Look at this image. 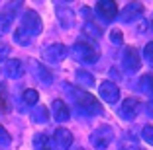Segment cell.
I'll return each mask as SVG.
<instances>
[{"label":"cell","mask_w":153,"mask_h":150,"mask_svg":"<svg viewBox=\"0 0 153 150\" xmlns=\"http://www.w3.org/2000/svg\"><path fill=\"white\" fill-rule=\"evenodd\" d=\"M71 94H73V97H75L76 105L81 107V109H85L88 115H100L102 113V103H100L92 94L86 92V90H81V88H76V86H73Z\"/></svg>","instance_id":"obj_1"},{"label":"cell","mask_w":153,"mask_h":150,"mask_svg":"<svg viewBox=\"0 0 153 150\" xmlns=\"http://www.w3.org/2000/svg\"><path fill=\"white\" fill-rule=\"evenodd\" d=\"M20 29H24L30 37H36L41 33V29H43V23H41L39 16H37L33 10H26L22 16V26H20Z\"/></svg>","instance_id":"obj_2"},{"label":"cell","mask_w":153,"mask_h":150,"mask_svg":"<svg viewBox=\"0 0 153 150\" xmlns=\"http://www.w3.org/2000/svg\"><path fill=\"white\" fill-rule=\"evenodd\" d=\"M73 55H75V59H79L81 62H86V64H92L98 61V51L85 41H76L73 45Z\"/></svg>","instance_id":"obj_3"},{"label":"cell","mask_w":153,"mask_h":150,"mask_svg":"<svg viewBox=\"0 0 153 150\" xmlns=\"http://www.w3.org/2000/svg\"><path fill=\"white\" fill-rule=\"evenodd\" d=\"M112 140H114V132H112V129L106 127V125L96 129V131L90 135V144L94 146L96 150H106Z\"/></svg>","instance_id":"obj_4"},{"label":"cell","mask_w":153,"mask_h":150,"mask_svg":"<svg viewBox=\"0 0 153 150\" xmlns=\"http://www.w3.org/2000/svg\"><path fill=\"white\" fill-rule=\"evenodd\" d=\"M69 55V49L65 47L63 43H53V45H47L43 49V59L51 64H57V62L65 61Z\"/></svg>","instance_id":"obj_5"},{"label":"cell","mask_w":153,"mask_h":150,"mask_svg":"<svg viewBox=\"0 0 153 150\" xmlns=\"http://www.w3.org/2000/svg\"><path fill=\"white\" fill-rule=\"evenodd\" d=\"M98 94L106 103H118V100H120V88L110 80H104L98 86Z\"/></svg>","instance_id":"obj_6"},{"label":"cell","mask_w":153,"mask_h":150,"mask_svg":"<svg viewBox=\"0 0 153 150\" xmlns=\"http://www.w3.org/2000/svg\"><path fill=\"white\" fill-rule=\"evenodd\" d=\"M100 18H104V22H112L118 16V4L114 0H100L98 4L94 6Z\"/></svg>","instance_id":"obj_7"},{"label":"cell","mask_w":153,"mask_h":150,"mask_svg":"<svg viewBox=\"0 0 153 150\" xmlns=\"http://www.w3.org/2000/svg\"><path fill=\"white\" fill-rule=\"evenodd\" d=\"M71 144H73L71 131H67V129H63V127L55 129V132H53V146H55V150H69Z\"/></svg>","instance_id":"obj_8"},{"label":"cell","mask_w":153,"mask_h":150,"mask_svg":"<svg viewBox=\"0 0 153 150\" xmlns=\"http://www.w3.org/2000/svg\"><path fill=\"white\" fill-rule=\"evenodd\" d=\"M122 62H124V66H126L130 72L140 70L141 59H140L137 49H135V47H126V51H124V57H122Z\"/></svg>","instance_id":"obj_9"},{"label":"cell","mask_w":153,"mask_h":150,"mask_svg":"<svg viewBox=\"0 0 153 150\" xmlns=\"http://www.w3.org/2000/svg\"><path fill=\"white\" fill-rule=\"evenodd\" d=\"M143 14V6L140 4V2H131V4H128L126 8L120 12V20L122 22H134V20H137Z\"/></svg>","instance_id":"obj_10"},{"label":"cell","mask_w":153,"mask_h":150,"mask_svg":"<svg viewBox=\"0 0 153 150\" xmlns=\"http://www.w3.org/2000/svg\"><path fill=\"white\" fill-rule=\"evenodd\" d=\"M51 111H53L55 121H59V123H65V121L69 119V115H71V111H69L67 103H65L63 100H53V103H51Z\"/></svg>","instance_id":"obj_11"},{"label":"cell","mask_w":153,"mask_h":150,"mask_svg":"<svg viewBox=\"0 0 153 150\" xmlns=\"http://www.w3.org/2000/svg\"><path fill=\"white\" fill-rule=\"evenodd\" d=\"M4 70H6V76H8V78L16 80V78H20V76L24 74V64H22V61H18V59H8L6 64H4Z\"/></svg>","instance_id":"obj_12"},{"label":"cell","mask_w":153,"mask_h":150,"mask_svg":"<svg viewBox=\"0 0 153 150\" xmlns=\"http://www.w3.org/2000/svg\"><path fill=\"white\" fill-rule=\"evenodd\" d=\"M32 70H33V74L37 76V80H39L41 84H51L53 82V76H51V72L45 68L41 62H37V61H32Z\"/></svg>","instance_id":"obj_13"},{"label":"cell","mask_w":153,"mask_h":150,"mask_svg":"<svg viewBox=\"0 0 153 150\" xmlns=\"http://www.w3.org/2000/svg\"><path fill=\"white\" fill-rule=\"evenodd\" d=\"M137 107H140L137 100H134V97L124 100V102H122V107H120L122 117H126V119H134L135 115H137Z\"/></svg>","instance_id":"obj_14"},{"label":"cell","mask_w":153,"mask_h":150,"mask_svg":"<svg viewBox=\"0 0 153 150\" xmlns=\"http://www.w3.org/2000/svg\"><path fill=\"white\" fill-rule=\"evenodd\" d=\"M55 14H57V20L61 22L63 27L73 26V10L71 8H67V6H57V8H55Z\"/></svg>","instance_id":"obj_15"},{"label":"cell","mask_w":153,"mask_h":150,"mask_svg":"<svg viewBox=\"0 0 153 150\" xmlns=\"http://www.w3.org/2000/svg\"><path fill=\"white\" fill-rule=\"evenodd\" d=\"M12 22H14V14L10 12V8H6L4 12H0V35L8 33L10 27H12Z\"/></svg>","instance_id":"obj_16"},{"label":"cell","mask_w":153,"mask_h":150,"mask_svg":"<svg viewBox=\"0 0 153 150\" xmlns=\"http://www.w3.org/2000/svg\"><path fill=\"white\" fill-rule=\"evenodd\" d=\"M140 88L143 90L145 94H147V96H149V100L153 102V76H151V74L141 76V80H140Z\"/></svg>","instance_id":"obj_17"},{"label":"cell","mask_w":153,"mask_h":150,"mask_svg":"<svg viewBox=\"0 0 153 150\" xmlns=\"http://www.w3.org/2000/svg\"><path fill=\"white\" fill-rule=\"evenodd\" d=\"M22 100H24V103H26V105H36V103H37V100H39V94H37L36 90L27 88V90H24Z\"/></svg>","instance_id":"obj_18"},{"label":"cell","mask_w":153,"mask_h":150,"mask_svg":"<svg viewBox=\"0 0 153 150\" xmlns=\"http://www.w3.org/2000/svg\"><path fill=\"white\" fill-rule=\"evenodd\" d=\"M76 80H79L81 84H85L86 88H92V86H94V78L86 70H76Z\"/></svg>","instance_id":"obj_19"},{"label":"cell","mask_w":153,"mask_h":150,"mask_svg":"<svg viewBox=\"0 0 153 150\" xmlns=\"http://www.w3.org/2000/svg\"><path fill=\"white\" fill-rule=\"evenodd\" d=\"M47 117H49V113H47V107H43V105L36 107V109H33V113H32V119L36 121V123H45V121H47Z\"/></svg>","instance_id":"obj_20"},{"label":"cell","mask_w":153,"mask_h":150,"mask_svg":"<svg viewBox=\"0 0 153 150\" xmlns=\"http://www.w3.org/2000/svg\"><path fill=\"white\" fill-rule=\"evenodd\" d=\"M14 41L26 47V45H30V43H32V37L27 35V33H26V31H24V29H20V27H18V29L14 31Z\"/></svg>","instance_id":"obj_21"},{"label":"cell","mask_w":153,"mask_h":150,"mask_svg":"<svg viewBox=\"0 0 153 150\" xmlns=\"http://www.w3.org/2000/svg\"><path fill=\"white\" fill-rule=\"evenodd\" d=\"M33 146H36V150H51L49 140H47V137H45V135H36Z\"/></svg>","instance_id":"obj_22"},{"label":"cell","mask_w":153,"mask_h":150,"mask_svg":"<svg viewBox=\"0 0 153 150\" xmlns=\"http://www.w3.org/2000/svg\"><path fill=\"white\" fill-rule=\"evenodd\" d=\"M8 111H10L8 96H6V90L0 86V113H8Z\"/></svg>","instance_id":"obj_23"},{"label":"cell","mask_w":153,"mask_h":150,"mask_svg":"<svg viewBox=\"0 0 153 150\" xmlns=\"http://www.w3.org/2000/svg\"><path fill=\"white\" fill-rule=\"evenodd\" d=\"M85 33H86V35H90V37H94V39H98V37L102 35L98 27H96L94 23H90V22H88V23L85 26Z\"/></svg>","instance_id":"obj_24"},{"label":"cell","mask_w":153,"mask_h":150,"mask_svg":"<svg viewBox=\"0 0 153 150\" xmlns=\"http://www.w3.org/2000/svg\"><path fill=\"white\" fill-rule=\"evenodd\" d=\"M143 57H145V61L149 62V66L153 68V41H149L143 47Z\"/></svg>","instance_id":"obj_25"},{"label":"cell","mask_w":153,"mask_h":150,"mask_svg":"<svg viewBox=\"0 0 153 150\" xmlns=\"http://www.w3.org/2000/svg\"><path fill=\"white\" fill-rule=\"evenodd\" d=\"M141 135H143V140L153 146V125H145L143 131H141Z\"/></svg>","instance_id":"obj_26"},{"label":"cell","mask_w":153,"mask_h":150,"mask_svg":"<svg viewBox=\"0 0 153 150\" xmlns=\"http://www.w3.org/2000/svg\"><path fill=\"white\" fill-rule=\"evenodd\" d=\"M10 142H12V137H10V132L6 131L2 125H0V144H2V146H8Z\"/></svg>","instance_id":"obj_27"},{"label":"cell","mask_w":153,"mask_h":150,"mask_svg":"<svg viewBox=\"0 0 153 150\" xmlns=\"http://www.w3.org/2000/svg\"><path fill=\"white\" fill-rule=\"evenodd\" d=\"M110 39H112V43H122V41H124V35H122L120 29H112L110 31Z\"/></svg>","instance_id":"obj_28"},{"label":"cell","mask_w":153,"mask_h":150,"mask_svg":"<svg viewBox=\"0 0 153 150\" xmlns=\"http://www.w3.org/2000/svg\"><path fill=\"white\" fill-rule=\"evenodd\" d=\"M10 55V47L6 43H0V62H4Z\"/></svg>","instance_id":"obj_29"},{"label":"cell","mask_w":153,"mask_h":150,"mask_svg":"<svg viewBox=\"0 0 153 150\" xmlns=\"http://www.w3.org/2000/svg\"><path fill=\"white\" fill-rule=\"evenodd\" d=\"M82 14H85V18H90V8H82Z\"/></svg>","instance_id":"obj_30"},{"label":"cell","mask_w":153,"mask_h":150,"mask_svg":"<svg viewBox=\"0 0 153 150\" xmlns=\"http://www.w3.org/2000/svg\"><path fill=\"white\" fill-rule=\"evenodd\" d=\"M147 26H149V27H151V29H153V18H151V22H149V23H147Z\"/></svg>","instance_id":"obj_31"}]
</instances>
